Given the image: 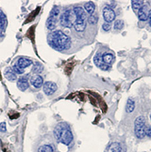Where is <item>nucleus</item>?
<instances>
[{"label":"nucleus","mask_w":151,"mask_h":152,"mask_svg":"<svg viewBox=\"0 0 151 152\" xmlns=\"http://www.w3.org/2000/svg\"><path fill=\"white\" fill-rule=\"evenodd\" d=\"M47 41L49 45L58 51L66 50L71 46L70 37L60 30L53 31L48 35Z\"/></svg>","instance_id":"obj_1"},{"label":"nucleus","mask_w":151,"mask_h":152,"mask_svg":"<svg viewBox=\"0 0 151 152\" xmlns=\"http://www.w3.org/2000/svg\"><path fill=\"white\" fill-rule=\"evenodd\" d=\"M54 136L57 140L68 146L73 140V134L65 123H59L54 129Z\"/></svg>","instance_id":"obj_2"},{"label":"nucleus","mask_w":151,"mask_h":152,"mask_svg":"<svg viewBox=\"0 0 151 152\" xmlns=\"http://www.w3.org/2000/svg\"><path fill=\"white\" fill-rule=\"evenodd\" d=\"M76 19L77 17L73 10H66L60 17V24L64 27H71Z\"/></svg>","instance_id":"obj_3"},{"label":"nucleus","mask_w":151,"mask_h":152,"mask_svg":"<svg viewBox=\"0 0 151 152\" xmlns=\"http://www.w3.org/2000/svg\"><path fill=\"white\" fill-rule=\"evenodd\" d=\"M146 129V121L143 116H139L135 120V134L139 139H143L146 136L145 133Z\"/></svg>","instance_id":"obj_4"},{"label":"nucleus","mask_w":151,"mask_h":152,"mask_svg":"<svg viewBox=\"0 0 151 152\" xmlns=\"http://www.w3.org/2000/svg\"><path fill=\"white\" fill-rule=\"evenodd\" d=\"M103 18L107 23H111L112 21H114L116 18V14L113 8L108 7L107 5L105 6L103 8Z\"/></svg>","instance_id":"obj_5"},{"label":"nucleus","mask_w":151,"mask_h":152,"mask_svg":"<svg viewBox=\"0 0 151 152\" xmlns=\"http://www.w3.org/2000/svg\"><path fill=\"white\" fill-rule=\"evenodd\" d=\"M58 89V86L56 83L54 82H51V81H47V82H45L44 85H43V90H44V93L47 96H51L53 95L55 92L57 91Z\"/></svg>","instance_id":"obj_6"},{"label":"nucleus","mask_w":151,"mask_h":152,"mask_svg":"<svg viewBox=\"0 0 151 152\" xmlns=\"http://www.w3.org/2000/svg\"><path fill=\"white\" fill-rule=\"evenodd\" d=\"M94 62H95V65L97 66H98L99 68H101L102 70H108L109 69V66L108 65H106L103 62L102 55L101 54L96 55L95 58H94Z\"/></svg>","instance_id":"obj_7"},{"label":"nucleus","mask_w":151,"mask_h":152,"mask_svg":"<svg viewBox=\"0 0 151 152\" xmlns=\"http://www.w3.org/2000/svg\"><path fill=\"white\" fill-rule=\"evenodd\" d=\"M30 83L32 84V86H34L36 88H40L44 85V81H43V77L39 76V75H36L33 76L30 78Z\"/></svg>","instance_id":"obj_8"},{"label":"nucleus","mask_w":151,"mask_h":152,"mask_svg":"<svg viewBox=\"0 0 151 152\" xmlns=\"http://www.w3.org/2000/svg\"><path fill=\"white\" fill-rule=\"evenodd\" d=\"M28 87H29V83H28V80H27L26 77H21L18 79V88L21 91H25L26 89L28 88Z\"/></svg>","instance_id":"obj_9"},{"label":"nucleus","mask_w":151,"mask_h":152,"mask_svg":"<svg viewBox=\"0 0 151 152\" xmlns=\"http://www.w3.org/2000/svg\"><path fill=\"white\" fill-rule=\"evenodd\" d=\"M74 28L77 31V32H83L86 28V23L84 19H79L77 18L76 21L74 22Z\"/></svg>","instance_id":"obj_10"},{"label":"nucleus","mask_w":151,"mask_h":152,"mask_svg":"<svg viewBox=\"0 0 151 152\" xmlns=\"http://www.w3.org/2000/svg\"><path fill=\"white\" fill-rule=\"evenodd\" d=\"M4 76L9 81H15L18 78L17 74L15 73V71H14L13 68H11V67H7V69L5 70V72H4Z\"/></svg>","instance_id":"obj_11"},{"label":"nucleus","mask_w":151,"mask_h":152,"mask_svg":"<svg viewBox=\"0 0 151 152\" xmlns=\"http://www.w3.org/2000/svg\"><path fill=\"white\" fill-rule=\"evenodd\" d=\"M148 9H147V6H143L138 12V17H139V19L141 20V21H146L147 20L148 18Z\"/></svg>","instance_id":"obj_12"},{"label":"nucleus","mask_w":151,"mask_h":152,"mask_svg":"<svg viewBox=\"0 0 151 152\" xmlns=\"http://www.w3.org/2000/svg\"><path fill=\"white\" fill-rule=\"evenodd\" d=\"M73 11L75 13L77 18L85 20V18L87 17V13H86V10L83 9V7H74Z\"/></svg>","instance_id":"obj_13"},{"label":"nucleus","mask_w":151,"mask_h":152,"mask_svg":"<svg viewBox=\"0 0 151 152\" xmlns=\"http://www.w3.org/2000/svg\"><path fill=\"white\" fill-rule=\"evenodd\" d=\"M57 18L54 17H49L47 20V27L49 30H54L57 26Z\"/></svg>","instance_id":"obj_14"},{"label":"nucleus","mask_w":151,"mask_h":152,"mask_svg":"<svg viewBox=\"0 0 151 152\" xmlns=\"http://www.w3.org/2000/svg\"><path fill=\"white\" fill-rule=\"evenodd\" d=\"M105 152H121V147L118 143L114 142L107 147Z\"/></svg>","instance_id":"obj_15"},{"label":"nucleus","mask_w":151,"mask_h":152,"mask_svg":"<svg viewBox=\"0 0 151 152\" xmlns=\"http://www.w3.org/2000/svg\"><path fill=\"white\" fill-rule=\"evenodd\" d=\"M32 60H30V59H27V58H19L18 59V65L20 66V67H22V68H25L26 67H27V66H29L30 65H32Z\"/></svg>","instance_id":"obj_16"},{"label":"nucleus","mask_w":151,"mask_h":152,"mask_svg":"<svg viewBox=\"0 0 151 152\" xmlns=\"http://www.w3.org/2000/svg\"><path fill=\"white\" fill-rule=\"evenodd\" d=\"M102 59H103V62L106 64V65H110L114 62L115 60V58L112 54H105L102 56Z\"/></svg>","instance_id":"obj_17"},{"label":"nucleus","mask_w":151,"mask_h":152,"mask_svg":"<svg viewBox=\"0 0 151 152\" xmlns=\"http://www.w3.org/2000/svg\"><path fill=\"white\" fill-rule=\"evenodd\" d=\"M143 4L144 3H143V1H141V0H133V1H131L132 8L136 12H139V10L144 6Z\"/></svg>","instance_id":"obj_18"},{"label":"nucleus","mask_w":151,"mask_h":152,"mask_svg":"<svg viewBox=\"0 0 151 152\" xmlns=\"http://www.w3.org/2000/svg\"><path fill=\"white\" fill-rule=\"evenodd\" d=\"M7 18L5 16V14L3 13L2 10H0V29L4 30L7 27Z\"/></svg>","instance_id":"obj_19"},{"label":"nucleus","mask_w":151,"mask_h":152,"mask_svg":"<svg viewBox=\"0 0 151 152\" xmlns=\"http://www.w3.org/2000/svg\"><path fill=\"white\" fill-rule=\"evenodd\" d=\"M84 9L86 10V12H88L90 15L94 13L95 11V4L93 2H87L85 4V7H84Z\"/></svg>","instance_id":"obj_20"},{"label":"nucleus","mask_w":151,"mask_h":152,"mask_svg":"<svg viewBox=\"0 0 151 152\" xmlns=\"http://www.w3.org/2000/svg\"><path fill=\"white\" fill-rule=\"evenodd\" d=\"M134 109H135V102L131 99H128L127 102V112L131 113L132 111H134Z\"/></svg>","instance_id":"obj_21"},{"label":"nucleus","mask_w":151,"mask_h":152,"mask_svg":"<svg viewBox=\"0 0 151 152\" xmlns=\"http://www.w3.org/2000/svg\"><path fill=\"white\" fill-rule=\"evenodd\" d=\"M43 69H44V67H43V65H41L40 63H36L35 65H34V66H33V68H32V70H33V72H35V73H36V74H39V73H41L43 71Z\"/></svg>","instance_id":"obj_22"},{"label":"nucleus","mask_w":151,"mask_h":152,"mask_svg":"<svg viewBox=\"0 0 151 152\" xmlns=\"http://www.w3.org/2000/svg\"><path fill=\"white\" fill-rule=\"evenodd\" d=\"M37 151L38 152H54V149L50 145H43L38 148Z\"/></svg>","instance_id":"obj_23"},{"label":"nucleus","mask_w":151,"mask_h":152,"mask_svg":"<svg viewBox=\"0 0 151 152\" xmlns=\"http://www.w3.org/2000/svg\"><path fill=\"white\" fill-rule=\"evenodd\" d=\"M88 21L89 24L91 25H95L96 23H97L98 21V17L97 15H95V14H92V15H90L88 18Z\"/></svg>","instance_id":"obj_24"},{"label":"nucleus","mask_w":151,"mask_h":152,"mask_svg":"<svg viewBox=\"0 0 151 152\" xmlns=\"http://www.w3.org/2000/svg\"><path fill=\"white\" fill-rule=\"evenodd\" d=\"M123 26H124V22L122 20H117L114 24V28L116 30H121L123 28Z\"/></svg>","instance_id":"obj_25"},{"label":"nucleus","mask_w":151,"mask_h":152,"mask_svg":"<svg viewBox=\"0 0 151 152\" xmlns=\"http://www.w3.org/2000/svg\"><path fill=\"white\" fill-rule=\"evenodd\" d=\"M12 68H13V70L15 71V73H16V74H23V73L25 72V69H24V68L20 67L18 64L14 65Z\"/></svg>","instance_id":"obj_26"},{"label":"nucleus","mask_w":151,"mask_h":152,"mask_svg":"<svg viewBox=\"0 0 151 152\" xmlns=\"http://www.w3.org/2000/svg\"><path fill=\"white\" fill-rule=\"evenodd\" d=\"M59 13H60V11H59L58 7H53V9L50 11V17L56 18V17H58V16L59 15Z\"/></svg>","instance_id":"obj_27"},{"label":"nucleus","mask_w":151,"mask_h":152,"mask_svg":"<svg viewBox=\"0 0 151 152\" xmlns=\"http://www.w3.org/2000/svg\"><path fill=\"white\" fill-rule=\"evenodd\" d=\"M102 28L105 30V31H109L110 30V28H111V26H110V24L109 23H104L103 24V26H102Z\"/></svg>","instance_id":"obj_28"},{"label":"nucleus","mask_w":151,"mask_h":152,"mask_svg":"<svg viewBox=\"0 0 151 152\" xmlns=\"http://www.w3.org/2000/svg\"><path fill=\"white\" fill-rule=\"evenodd\" d=\"M145 133H146L147 136H148L149 137H151V126H146Z\"/></svg>","instance_id":"obj_29"},{"label":"nucleus","mask_w":151,"mask_h":152,"mask_svg":"<svg viewBox=\"0 0 151 152\" xmlns=\"http://www.w3.org/2000/svg\"><path fill=\"white\" fill-rule=\"evenodd\" d=\"M6 131H7L6 123H5V122L0 123V132H6Z\"/></svg>","instance_id":"obj_30"},{"label":"nucleus","mask_w":151,"mask_h":152,"mask_svg":"<svg viewBox=\"0 0 151 152\" xmlns=\"http://www.w3.org/2000/svg\"><path fill=\"white\" fill-rule=\"evenodd\" d=\"M150 119H151V114H150Z\"/></svg>","instance_id":"obj_31"}]
</instances>
